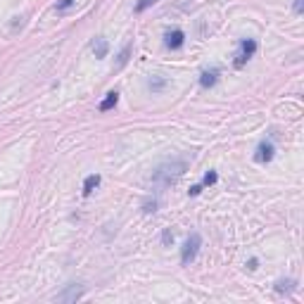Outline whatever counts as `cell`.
Instances as JSON below:
<instances>
[{
    "instance_id": "cell-1",
    "label": "cell",
    "mask_w": 304,
    "mask_h": 304,
    "mask_svg": "<svg viewBox=\"0 0 304 304\" xmlns=\"http://www.w3.org/2000/svg\"><path fill=\"white\" fill-rule=\"evenodd\" d=\"M185 169H188V162L185 160L164 162V164H160V166L152 171V181H155L157 185H162V188H166V185L176 183V181L185 174Z\"/></svg>"
},
{
    "instance_id": "cell-2",
    "label": "cell",
    "mask_w": 304,
    "mask_h": 304,
    "mask_svg": "<svg viewBox=\"0 0 304 304\" xmlns=\"http://www.w3.org/2000/svg\"><path fill=\"white\" fill-rule=\"evenodd\" d=\"M254 53H257V41H254V38H243V41L238 43V53H235V60H233V67H235V69H243L252 57H254Z\"/></svg>"
},
{
    "instance_id": "cell-3",
    "label": "cell",
    "mask_w": 304,
    "mask_h": 304,
    "mask_svg": "<svg viewBox=\"0 0 304 304\" xmlns=\"http://www.w3.org/2000/svg\"><path fill=\"white\" fill-rule=\"evenodd\" d=\"M200 245H202L200 233H190V235H188V240H185V243H183V247H181V264H183V266H188V264H190V262L197 257Z\"/></svg>"
},
{
    "instance_id": "cell-4",
    "label": "cell",
    "mask_w": 304,
    "mask_h": 304,
    "mask_svg": "<svg viewBox=\"0 0 304 304\" xmlns=\"http://www.w3.org/2000/svg\"><path fill=\"white\" fill-rule=\"evenodd\" d=\"M273 152H276V147L271 141H262V143L257 145V150H254V162L257 164H268V162L273 160Z\"/></svg>"
},
{
    "instance_id": "cell-5",
    "label": "cell",
    "mask_w": 304,
    "mask_h": 304,
    "mask_svg": "<svg viewBox=\"0 0 304 304\" xmlns=\"http://www.w3.org/2000/svg\"><path fill=\"white\" fill-rule=\"evenodd\" d=\"M183 43H185V34H183L181 29L166 31V36H164V45H166L169 50H179V48H183Z\"/></svg>"
},
{
    "instance_id": "cell-6",
    "label": "cell",
    "mask_w": 304,
    "mask_h": 304,
    "mask_svg": "<svg viewBox=\"0 0 304 304\" xmlns=\"http://www.w3.org/2000/svg\"><path fill=\"white\" fill-rule=\"evenodd\" d=\"M90 50L95 53V57L98 60H102V57H107V50H109V45H107V38H102V36H95L93 41H90Z\"/></svg>"
},
{
    "instance_id": "cell-7",
    "label": "cell",
    "mask_w": 304,
    "mask_h": 304,
    "mask_svg": "<svg viewBox=\"0 0 304 304\" xmlns=\"http://www.w3.org/2000/svg\"><path fill=\"white\" fill-rule=\"evenodd\" d=\"M79 297H83V287L69 285L64 292L57 295V302H74V300H79Z\"/></svg>"
},
{
    "instance_id": "cell-8",
    "label": "cell",
    "mask_w": 304,
    "mask_h": 304,
    "mask_svg": "<svg viewBox=\"0 0 304 304\" xmlns=\"http://www.w3.org/2000/svg\"><path fill=\"white\" fill-rule=\"evenodd\" d=\"M216 81H219V69H204L200 74V86L202 88H212V86H216Z\"/></svg>"
},
{
    "instance_id": "cell-9",
    "label": "cell",
    "mask_w": 304,
    "mask_h": 304,
    "mask_svg": "<svg viewBox=\"0 0 304 304\" xmlns=\"http://www.w3.org/2000/svg\"><path fill=\"white\" fill-rule=\"evenodd\" d=\"M131 53H133V43H126L124 48H122V53H119V57H117L114 69H124L126 64H128V60H131Z\"/></svg>"
},
{
    "instance_id": "cell-10",
    "label": "cell",
    "mask_w": 304,
    "mask_h": 304,
    "mask_svg": "<svg viewBox=\"0 0 304 304\" xmlns=\"http://www.w3.org/2000/svg\"><path fill=\"white\" fill-rule=\"evenodd\" d=\"M117 102H119V93H117V90H109L107 98H105V100L98 105V109H100V112H107V109H112L114 105H117Z\"/></svg>"
},
{
    "instance_id": "cell-11",
    "label": "cell",
    "mask_w": 304,
    "mask_h": 304,
    "mask_svg": "<svg viewBox=\"0 0 304 304\" xmlns=\"http://www.w3.org/2000/svg\"><path fill=\"white\" fill-rule=\"evenodd\" d=\"M100 181H102V179H100V174H90L88 179L83 181V195L88 197L90 193H93V190H95V188L100 185Z\"/></svg>"
},
{
    "instance_id": "cell-12",
    "label": "cell",
    "mask_w": 304,
    "mask_h": 304,
    "mask_svg": "<svg viewBox=\"0 0 304 304\" xmlns=\"http://www.w3.org/2000/svg\"><path fill=\"white\" fill-rule=\"evenodd\" d=\"M147 86H150V90L160 93V90H164V86H166V79H162V76H152V79L147 81Z\"/></svg>"
},
{
    "instance_id": "cell-13",
    "label": "cell",
    "mask_w": 304,
    "mask_h": 304,
    "mask_svg": "<svg viewBox=\"0 0 304 304\" xmlns=\"http://www.w3.org/2000/svg\"><path fill=\"white\" fill-rule=\"evenodd\" d=\"M295 285H297V283H295L292 278H287V281H278V283H276V290H278V292H292Z\"/></svg>"
},
{
    "instance_id": "cell-14",
    "label": "cell",
    "mask_w": 304,
    "mask_h": 304,
    "mask_svg": "<svg viewBox=\"0 0 304 304\" xmlns=\"http://www.w3.org/2000/svg\"><path fill=\"white\" fill-rule=\"evenodd\" d=\"M79 0H57V5H55V12H67L69 7H74Z\"/></svg>"
},
{
    "instance_id": "cell-15",
    "label": "cell",
    "mask_w": 304,
    "mask_h": 304,
    "mask_svg": "<svg viewBox=\"0 0 304 304\" xmlns=\"http://www.w3.org/2000/svg\"><path fill=\"white\" fill-rule=\"evenodd\" d=\"M216 181H219V174H216V171H207V174H204V179H202V183H200V185H202V188H204V185H214Z\"/></svg>"
},
{
    "instance_id": "cell-16",
    "label": "cell",
    "mask_w": 304,
    "mask_h": 304,
    "mask_svg": "<svg viewBox=\"0 0 304 304\" xmlns=\"http://www.w3.org/2000/svg\"><path fill=\"white\" fill-rule=\"evenodd\" d=\"M155 2H157V0H138V2H136V7H133V10H136V12H138V15H141V12H145V10H147V7H150V5H155Z\"/></svg>"
},
{
    "instance_id": "cell-17",
    "label": "cell",
    "mask_w": 304,
    "mask_h": 304,
    "mask_svg": "<svg viewBox=\"0 0 304 304\" xmlns=\"http://www.w3.org/2000/svg\"><path fill=\"white\" fill-rule=\"evenodd\" d=\"M162 243H164L166 247H169V245L174 243V233L169 231V228H164V233H162Z\"/></svg>"
},
{
    "instance_id": "cell-18",
    "label": "cell",
    "mask_w": 304,
    "mask_h": 304,
    "mask_svg": "<svg viewBox=\"0 0 304 304\" xmlns=\"http://www.w3.org/2000/svg\"><path fill=\"white\" fill-rule=\"evenodd\" d=\"M143 212H145V214H152V212H157V200H152V202H145V204H143Z\"/></svg>"
},
{
    "instance_id": "cell-19",
    "label": "cell",
    "mask_w": 304,
    "mask_h": 304,
    "mask_svg": "<svg viewBox=\"0 0 304 304\" xmlns=\"http://www.w3.org/2000/svg\"><path fill=\"white\" fill-rule=\"evenodd\" d=\"M292 10H295L297 15H302V12H304V0H295V5H292Z\"/></svg>"
},
{
    "instance_id": "cell-20",
    "label": "cell",
    "mask_w": 304,
    "mask_h": 304,
    "mask_svg": "<svg viewBox=\"0 0 304 304\" xmlns=\"http://www.w3.org/2000/svg\"><path fill=\"white\" fill-rule=\"evenodd\" d=\"M257 264H259L257 259H250V262H247V268H250V271H254V268H257Z\"/></svg>"
}]
</instances>
